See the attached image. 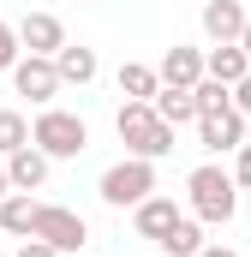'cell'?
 Wrapping results in <instances>:
<instances>
[{
  "mask_svg": "<svg viewBox=\"0 0 251 257\" xmlns=\"http://www.w3.org/2000/svg\"><path fill=\"white\" fill-rule=\"evenodd\" d=\"M42 180H48V156H42L36 144H24V150L6 156V186H12V192H36Z\"/></svg>",
  "mask_w": 251,
  "mask_h": 257,
  "instance_id": "9",
  "label": "cell"
},
{
  "mask_svg": "<svg viewBox=\"0 0 251 257\" xmlns=\"http://www.w3.org/2000/svg\"><path fill=\"white\" fill-rule=\"evenodd\" d=\"M156 245H162V251H168V257H197V251H203V227L180 215V221H174V227H168V233H162Z\"/></svg>",
  "mask_w": 251,
  "mask_h": 257,
  "instance_id": "18",
  "label": "cell"
},
{
  "mask_svg": "<svg viewBox=\"0 0 251 257\" xmlns=\"http://www.w3.org/2000/svg\"><path fill=\"white\" fill-rule=\"evenodd\" d=\"M24 144H30V126H24V114L0 108V162H6L12 150H24Z\"/></svg>",
  "mask_w": 251,
  "mask_h": 257,
  "instance_id": "19",
  "label": "cell"
},
{
  "mask_svg": "<svg viewBox=\"0 0 251 257\" xmlns=\"http://www.w3.org/2000/svg\"><path fill=\"white\" fill-rule=\"evenodd\" d=\"M156 78H162V84H180V90H191V84L203 78V54H197V48H180V42H174V48L162 54V66H156Z\"/></svg>",
  "mask_w": 251,
  "mask_h": 257,
  "instance_id": "12",
  "label": "cell"
},
{
  "mask_svg": "<svg viewBox=\"0 0 251 257\" xmlns=\"http://www.w3.org/2000/svg\"><path fill=\"white\" fill-rule=\"evenodd\" d=\"M150 108H156V120H168V126L197 120V102H191V90H180V84H162V90L150 96Z\"/></svg>",
  "mask_w": 251,
  "mask_h": 257,
  "instance_id": "15",
  "label": "cell"
},
{
  "mask_svg": "<svg viewBox=\"0 0 251 257\" xmlns=\"http://www.w3.org/2000/svg\"><path fill=\"white\" fill-rule=\"evenodd\" d=\"M12 60H18V30L0 18V72H12Z\"/></svg>",
  "mask_w": 251,
  "mask_h": 257,
  "instance_id": "21",
  "label": "cell"
},
{
  "mask_svg": "<svg viewBox=\"0 0 251 257\" xmlns=\"http://www.w3.org/2000/svg\"><path fill=\"white\" fill-rule=\"evenodd\" d=\"M30 144L48 156V162H66V156H84L90 150V132L78 114H66V108H48L36 126H30Z\"/></svg>",
  "mask_w": 251,
  "mask_h": 257,
  "instance_id": "3",
  "label": "cell"
},
{
  "mask_svg": "<svg viewBox=\"0 0 251 257\" xmlns=\"http://www.w3.org/2000/svg\"><path fill=\"white\" fill-rule=\"evenodd\" d=\"M174 221H180L174 197H144V203H138V233H144V239H162Z\"/></svg>",
  "mask_w": 251,
  "mask_h": 257,
  "instance_id": "16",
  "label": "cell"
},
{
  "mask_svg": "<svg viewBox=\"0 0 251 257\" xmlns=\"http://www.w3.org/2000/svg\"><path fill=\"white\" fill-rule=\"evenodd\" d=\"M66 42L60 18L54 12H24V24H18V48H30V54H42V60H54V48Z\"/></svg>",
  "mask_w": 251,
  "mask_h": 257,
  "instance_id": "8",
  "label": "cell"
},
{
  "mask_svg": "<svg viewBox=\"0 0 251 257\" xmlns=\"http://www.w3.org/2000/svg\"><path fill=\"white\" fill-rule=\"evenodd\" d=\"M245 72H251V60H245L239 42H215V48L203 54V78H215V84H227V90H233Z\"/></svg>",
  "mask_w": 251,
  "mask_h": 257,
  "instance_id": "10",
  "label": "cell"
},
{
  "mask_svg": "<svg viewBox=\"0 0 251 257\" xmlns=\"http://www.w3.org/2000/svg\"><path fill=\"white\" fill-rule=\"evenodd\" d=\"M239 48H245V60H251V18H245V30H239Z\"/></svg>",
  "mask_w": 251,
  "mask_h": 257,
  "instance_id": "26",
  "label": "cell"
},
{
  "mask_svg": "<svg viewBox=\"0 0 251 257\" xmlns=\"http://www.w3.org/2000/svg\"><path fill=\"white\" fill-rule=\"evenodd\" d=\"M150 192H156V162H144V156H126L102 174V203H114V209H126V203L138 209Z\"/></svg>",
  "mask_w": 251,
  "mask_h": 257,
  "instance_id": "4",
  "label": "cell"
},
{
  "mask_svg": "<svg viewBox=\"0 0 251 257\" xmlns=\"http://www.w3.org/2000/svg\"><path fill=\"white\" fill-rule=\"evenodd\" d=\"M30 239H42V245H54V251H84L90 245V227H84V215L78 209H60V203H36V227H30Z\"/></svg>",
  "mask_w": 251,
  "mask_h": 257,
  "instance_id": "5",
  "label": "cell"
},
{
  "mask_svg": "<svg viewBox=\"0 0 251 257\" xmlns=\"http://www.w3.org/2000/svg\"><path fill=\"white\" fill-rule=\"evenodd\" d=\"M156 90H162L156 66H138V60H126V66H120V96H126V102H150Z\"/></svg>",
  "mask_w": 251,
  "mask_h": 257,
  "instance_id": "17",
  "label": "cell"
},
{
  "mask_svg": "<svg viewBox=\"0 0 251 257\" xmlns=\"http://www.w3.org/2000/svg\"><path fill=\"white\" fill-rule=\"evenodd\" d=\"M191 102H197V114H215V108H227V102H233V90H227V84H215V78H197V84H191Z\"/></svg>",
  "mask_w": 251,
  "mask_h": 257,
  "instance_id": "20",
  "label": "cell"
},
{
  "mask_svg": "<svg viewBox=\"0 0 251 257\" xmlns=\"http://www.w3.org/2000/svg\"><path fill=\"white\" fill-rule=\"evenodd\" d=\"M186 192H191V209H197V221H209V227L233 221V209H239V186H233V174H221L215 162L191 174V180H186Z\"/></svg>",
  "mask_w": 251,
  "mask_h": 257,
  "instance_id": "2",
  "label": "cell"
},
{
  "mask_svg": "<svg viewBox=\"0 0 251 257\" xmlns=\"http://www.w3.org/2000/svg\"><path fill=\"white\" fill-rule=\"evenodd\" d=\"M18 257H60V251H54V245H42V239H24V245H18Z\"/></svg>",
  "mask_w": 251,
  "mask_h": 257,
  "instance_id": "24",
  "label": "cell"
},
{
  "mask_svg": "<svg viewBox=\"0 0 251 257\" xmlns=\"http://www.w3.org/2000/svg\"><path fill=\"white\" fill-rule=\"evenodd\" d=\"M197 257H239V251H227V245H203Z\"/></svg>",
  "mask_w": 251,
  "mask_h": 257,
  "instance_id": "25",
  "label": "cell"
},
{
  "mask_svg": "<svg viewBox=\"0 0 251 257\" xmlns=\"http://www.w3.org/2000/svg\"><path fill=\"white\" fill-rule=\"evenodd\" d=\"M233 108H239V114H245V120H251V72H245V78H239V84H233Z\"/></svg>",
  "mask_w": 251,
  "mask_h": 257,
  "instance_id": "23",
  "label": "cell"
},
{
  "mask_svg": "<svg viewBox=\"0 0 251 257\" xmlns=\"http://www.w3.org/2000/svg\"><path fill=\"white\" fill-rule=\"evenodd\" d=\"M233 186L251 192V144H239V156H233Z\"/></svg>",
  "mask_w": 251,
  "mask_h": 257,
  "instance_id": "22",
  "label": "cell"
},
{
  "mask_svg": "<svg viewBox=\"0 0 251 257\" xmlns=\"http://www.w3.org/2000/svg\"><path fill=\"white\" fill-rule=\"evenodd\" d=\"M114 132H120V144L132 156H144V162H156V156H168L174 150V126L168 120H156V108L150 102H126L120 114H114Z\"/></svg>",
  "mask_w": 251,
  "mask_h": 257,
  "instance_id": "1",
  "label": "cell"
},
{
  "mask_svg": "<svg viewBox=\"0 0 251 257\" xmlns=\"http://www.w3.org/2000/svg\"><path fill=\"white\" fill-rule=\"evenodd\" d=\"M30 227H36V197H30V192H6V197H0V233L30 239Z\"/></svg>",
  "mask_w": 251,
  "mask_h": 257,
  "instance_id": "14",
  "label": "cell"
},
{
  "mask_svg": "<svg viewBox=\"0 0 251 257\" xmlns=\"http://www.w3.org/2000/svg\"><path fill=\"white\" fill-rule=\"evenodd\" d=\"M197 138H203V150H239V138H245V114L227 102V108H215V114H197Z\"/></svg>",
  "mask_w": 251,
  "mask_h": 257,
  "instance_id": "7",
  "label": "cell"
},
{
  "mask_svg": "<svg viewBox=\"0 0 251 257\" xmlns=\"http://www.w3.org/2000/svg\"><path fill=\"white\" fill-rule=\"evenodd\" d=\"M54 72H60V84H90V78H96V48L60 42V48H54Z\"/></svg>",
  "mask_w": 251,
  "mask_h": 257,
  "instance_id": "13",
  "label": "cell"
},
{
  "mask_svg": "<svg viewBox=\"0 0 251 257\" xmlns=\"http://www.w3.org/2000/svg\"><path fill=\"white\" fill-rule=\"evenodd\" d=\"M12 90L30 96V102H54V96H60V72H54V60H42V54L12 60Z\"/></svg>",
  "mask_w": 251,
  "mask_h": 257,
  "instance_id": "6",
  "label": "cell"
},
{
  "mask_svg": "<svg viewBox=\"0 0 251 257\" xmlns=\"http://www.w3.org/2000/svg\"><path fill=\"white\" fill-rule=\"evenodd\" d=\"M245 6L239 0H209L203 6V30H209V42H239V30H245Z\"/></svg>",
  "mask_w": 251,
  "mask_h": 257,
  "instance_id": "11",
  "label": "cell"
},
{
  "mask_svg": "<svg viewBox=\"0 0 251 257\" xmlns=\"http://www.w3.org/2000/svg\"><path fill=\"white\" fill-rule=\"evenodd\" d=\"M6 192H12V186H6V162H0V197H6Z\"/></svg>",
  "mask_w": 251,
  "mask_h": 257,
  "instance_id": "27",
  "label": "cell"
}]
</instances>
